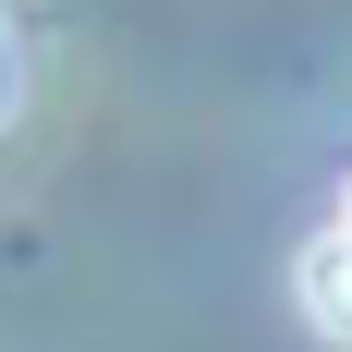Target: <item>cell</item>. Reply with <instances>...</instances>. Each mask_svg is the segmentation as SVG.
<instances>
[{
	"instance_id": "6da1fadb",
	"label": "cell",
	"mask_w": 352,
	"mask_h": 352,
	"mask_svg": "<svg viewBox=\"0 0 352 352\" xmlns=\"http://www.w3.org/2000/svg\"><path fill=\"white\" fill-rule=\"evenodd\" d=\"M292 292H304V316H316V340H340V352H352V219H328L316 243H304Z\"/></svg>"
},
{
	"instance_id": "7a4b0ae2",
	"label": "cell",
	"mask_w": 352,
	"mask_h": 352,
	"mask_svg": "<svg viewBox=\"0 0 352 352\" xmlns=\"http://www.w3.org/2000/svg\"><path fill=\"white\" fill-rule=\"evenodd\" d=\"M340 219H352V195H340Z\"/></svg>"
}]
</instances>
